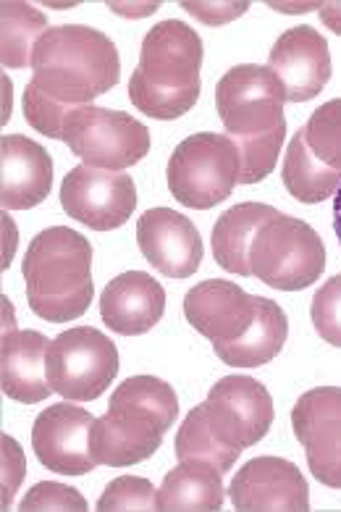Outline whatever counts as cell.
Listing matches in <instances>:
<instances>
[{"mask_svg": "<svg viewBox=\"0 0 341 512\" xmlns=\"http://www.w3.org/2000/svg\"><path fill=\"white\" fill-rule=\"evenodd\" d=\"M179 415L174 386L155 376H132L111 394V407L95 418L90 449L95 463L126 468L153 457Z\"/></svg>", "mask_w": 341, "mask_h": 512, "instance_id": "obj_1", "label": "cell"}, {"mask_svg": "<svg viewBox=\"0 0 341 512\" xmlns=\"http://www.w3.org/2000/svg\"><path fill=\"white\" fill-rule=\"evenodd\" d=\"M35 82L45 95L66 106H90L119 85L121 61L113 40L82 24L50 27L32 56Z\"/></svg>", "mask_w": 341, "mask_h": 512, "instance_id": "obj_2", "label": "cell"}, {"mask_svg": "<svg viewBox=\"0 0 341 512\" xmlns=\"http://www.w3.org/2000/svg\"><path fill=\"white\" fill-rule=\"evenodd\" d=\"M24 281L32 313L50 323L77 321L90 308L92 247L69 226H50L32 239L24 258Z\"/></svg>", "mask_w": 341, "mask_h": 512, "instance_id": "obj_3", "label": "cell"}, {"mask_svg": "<svg viewBox=\"0 0 341 512\" xmlns=\"http://www.w3.org/2000/svg\"><path fill=\"white\" fill-rule=\"evenodd\" d=\"M166 174L168 190L181 205L208 211L239 184L242 155L229 134L200 132L176 145Z\"/></svg>", "mask_w": 341, "mask_h": 512, "instance_id": "obj_4", "label": "cell"}, {"mask_svg": "<svg viewBox=\"0 0 341 512\" xmlns=\"http://www.w3.org/2000/svg\"><path fill=\"white\" fill-rule=\"evenodd\" d=\"M252 276L281 292L313 287L326 268V247L313 226L276 213L255 234L250 247Z\"/></svg>", "mask_w": 341, "mask_h": 512, "instance_id": "obj_5", "label": "cell"}, {"mask_svg": "<svg viewBox=\"0 0 341 512\" xmlns=\"http://www.w3.org/2000/svg\"><path fill=\"white\" fill-rule=\"evenodd\" d=\"M286 92L271 66L242 64L216 87V108L231 140H255L286 129Z\"/></svg>", "mask_w": 341, "mask_h": 512, "instance_id": "obj_6", "label": "cell"}, {"mask_svg": "<svg viewBox=\"0 0 341 512\" xmlns=\"http://www.w3.org/2000/svg\"><path fill=\"white\" fill-rule=\"evenodd\" d=\"M63 142L87 166L124 171L150 153V132L124 111L77 106L63 124Z\"/></svg>", "mask_w": 341, "mask_h": 512, "instance_id": "obj_7", "label": "cell"}, {"mask_svg": "<svg viewBox=\"0 0 341 512\" xmlns=\"http://www.w3.org/2000/svg\"><path fill=\"white\" fill-rule=\"evenodd\" d=\"M119 350L103 331L77 326L48 344V384L63 400L90 402L113 384Z\"/></svg>", "mask_w": 341, "mask_h": 512, "instance_id": "obj_8", "label": "cell"}, {"mask_svg": "<svg viewBox=\"0 0 341 512\" xmlns=\"http://www.w3.org/2000/svg\"><path fill=\"white\" fill-rule=\"evenodd\" d=\"M61 205L66 216L95 232L124 226L137 208V187L132 176L119 171L92 169L87 163L63 176Z\"/></svg>", "mask_w": 341, "mask_h": 512, "instance_id": "obj_9", "label": "cell"}, {"mask_svg": "<svg viewBox=\"0 0 341 512\" xmlns=\"http://www.w3.org/2000/svg\"><path fill=\"white\" fill-rule=\"evenodd\" d=\"M213 434L234 449L258 444L273 423V400L268 389L250 376H226L202 402Z\"/></svg>", "mask_w": 341, "mask_h": 512, "instance_id": "obj_10", "label": "cell"}, {"mask_svg": "<svg viewBox=\"0 0 341 512\" xmlns=\"http://www.w3.org/2000/svg\"><path fill=\"white\" fill-rule=\"evenodd\" d=\"M292 428L305 447L310 473L328 489H341V386L302 394L292 407Z\"/></svg>", "mask_w": 341, "mask_h": 512, "instance_id": "obj_11", "label": "cell"}, {"mask_svg": "<svg viewBox=\"0 0 341 512\" xmlns=\"http://www.w3.org/2000/svg\"><path fill=\"white\" fill-rule=\"evenodd\" d=\"M202 40L184 22L168 19L153 27L142 40L140 66L132 79L163 90L200 92Z\"/></svg>", "mask_w": 341, "mask_h": 512, "instance_id": "obj_12", "label": "cell"}, {"mask_svg": "<svg viewBox=\"0 0 341 512\" xmlns=\"http://www.w3.org/2000/svg\"><path fill=\"white\" fill-rule=\"evenodd\" d=\"M92 418L87 410L69 402L50 405L32 426V447L42 465L61 476H84L95 468L90 449Z\"/></svg>", "mask_w": 341, "mask_h": 512, "instance_id": "obj_13", "label": "cell"}, {"mask_svg": "<svg viewBox=\"0 0 341 512\" xmlns=\"http://www.w3.org/2000/svg\"><path fill=\"white\" fill-rule=\"evenodd\" d=\"M268 66L284 85L289 103L318 98L331 79V50L315 27H292L273 43Z\"/></svg>", "mask_w": 341, "mask_h": 512, "instance_id": "obj_14", "label": "cell"}, {"mask_svg": "<svg viewBox=\"0 0 341 512\" xmlns=\"http://www.w3.org/2000/svg\"><path fill=\"white\" fill-rule=\"evenodd\" d=\"M258 310L260 297L247 295L234 281L223 279L202 281L184 297V316L192 323V329L213 342V347L242 337Z\"/></svg>", "mask_w": 341, "mask_h": 512, "instance_id": "obj_15", "label": "cell"}, {"mask_svg": "<svg viewBox=\"0 0 341 512\" xmlns=\"http://www.w3.org/2000/svg\"><path fill=\"white\" fill-rule=\"evenodd\" d=\"M137 245L145 260L168 279H187L202 263V239L187 216L153 208L137 221Z\"/></svg>", "mask_w": 341, "mask_h": 512, "instance_id": "obj_16", "label": "cell"}, {"mask_svg": "<svg viewBox=\"0 0 341 512\" xmlns=\"http://www.w3.org/2000/svg\"><path fill=\"white\" fill-rule=\"evenodd\" d=\"M237 510H307L310 489L300 468L281 457H255L229 486Z\"/></svg>", "mask_w": 341, "mask_h": 512, "instance_id": "obj_17", "label": "cell"}, {"mask_svg": "<svg viewBox=\"0 0 341 512\" xmlns=\"http://www.w3.org/2000/svg\"><path fill=\"white\" fill-rule=\"evenodd\" d=\"M166 313V292L145 271H126L111 279L100 297L103 323L116 334L140 337L153 329Z\"/></svg>", "mask_w": 341, "mask_h": 512, "instance_id": "obj_18", "label": "cell"}, {"mask_svg": "<svg viewBox=\"0 0 341 512\" xmlns=\"http://www.w3.org/2000/svg\"><path fill=\"white\" fill-rule=\"evenodd\" d=\"M0 158H3V182H0L3 211H27L50 195L53 158L42 145L21 134H8L0 142Z\"/></svg>", "mask_w": 341, "mask_h": 512, "instance_id": "obj_19", "label": "cell"}, {"mask_svg": "<svg viewBox=\"0 0 341 512\" xmlns=\"http://www.w3.org/2000/svg\"><path fill=\"white\" fill-rule=\"evenodd\" d=\"M48 339L40 331H3L0 386L3 394L24 405L48 400Z\"/></svg>", "mask_w": 341, "mask_h": 512, "instance_id": "obj_20", "label": "cell"}, {"mask_svg": "<svg viewBox=\"0 0 341 512\" xmlns=\"http://www.w3.org/2000/svg\"><path fill=\"white\" fill-rule=\"evenodd\" d=\"M286 337H289V321L281 305L268 297H260V310L250 329L234 342L218 344L213 350L221 363L234 365V368H258V365L271 363L284 350Z\"/></svg>", "mask_w": 341, "mask_h": 512, "instance_id": "obj_21", "label": "cell"}, {"mask_svg": "<svg viewBox=\"0 0 341 512\" xmlns=\"http://www.w3.org/2000/svg\"><path fill=\"white\" fill-rule=\"evenodd\" d=\"M276 208L263 203H239L223 213L213 226V255L218 266L229 274L252 276L250 247L255 234L268 218L276 216Z\"/></svg>", "mask_w": 341, "mask_h": 512, "instance_id": "obj_22", "label": "cell"}, {"mask_svg": "<svg viewBox=\"0 0 341 512\" xmlns=\"http://www.w3.org/2000/svg\"><path fill=\"white\" fill-rule=\"evenodd\" d=\"M223 499V470L205 460H181L158 489L161 510H221Z\"/></svg>", "mask_w": 341, "mask_h": 512, "instance_id": "obj_23", "label": "cell"}, {"mask_svg": "<svg viewBox=\"0 0 341 512\" xmlns=\"http://www.w3.org/2000/svg\"><path fill=\"white\" fill-rule=\"evenodd\" d=\"M281 179H284V187L294 200L313 205L336 195L341 184V171L328 169L326 163L315 158L313 150L307 148L305 132L300 129L286 148Z\"/></svg>", "mask_w": 341, "mask_h": 512, "instance_id": "obj_24", "label": "cell"}, {"mask_svg": "<svg viewBox=\"0 0 341 512\" xmlns=\"http://www.w3.org/2000/svg\"><path fill=\"white\" fill-rule=\"evenodd\" d=\"M3 19V40H0V58L6 69H27L32 66V56L40 37L48 32V19L37 8L27 3L8 0L0 6Z\"/></svg>", "mask_w": 341, "mask_h": 512, "instance_id": "obj_25", "label": "cell"}, {"mask_svg": "<svg viewBox=\"0 0 341 512\" xmlns=\"http://www.w3.org/2000/svg\"><path fill=\"white\" fill-rule=\"evenodd\" d=\"M239 455H242L239 449L223 444L213 434L208 415H205V407L197 405L195 410H189V415L179 426V434H176V457H179V463L181 460H205V463H213L223 473H229Z\"/></svg>", "mask_w": 341, "mask_h": 512, "instance_id": "obj_26", "label": "cell"}, {"mask_svg": "<svg viewBox=\"0 0 341 512\" xmlns=\"http://www.w3.org/2000/svg\"><path fill=\"white\" fill-rule=\"evenodd\" d=\"M302 132L315 158L326 163L328 169L341 171V98L328 100L321 108H315Z\"/></svg>", "mask_w": 341, "mask_h": 512, "instance_id": "obj_27", "label": "cell"}, {"mask_svg": "<svg viewBox=\"0 0 341 512\" xmlns=\"http://www.w3.org/2000/svg\"><path fill=\"white\" fill-rule=\"evenodd\" d=\"M74 108L77 106H66V103H58L50 95H45L35 82H29L27 92H24V119H27L29 127L50 137V140L63 142V124Z\"/></svg>", "mask_w": 341, "mask_h": 512, "instance_id": "obj_28", "label": "cell"}, {"mask_svg": "<svg viewBox=\"0 0 341 512\" xmlns=\"http://www.w3.org/2000/svg\"><path fill=\"white\" fill-rule=\"evenodd\" d=\"M98 510H161L158 491L140 476H121L105 486Z\"/></svg>", "mask_w": 341, "mask_h": 512, "instance_id": "obj_29", "label": "cell"}, {"mask_svg": "<svg viewBox=\"0 0 341 512\" xmlns=\"http://www.w3.org/2000/svg\"><path fill=\"white\" fill-rule=\"evenodd\" d=\"M310 318L318 337L331 347H341V274L328 279L313 297Z\"/></svg>", "mask_w": 341, "mask_h": 512, "instance_id": "obj_30", "label": "cell"}, {"mask_svg": "<svg viewBox=\"0 0 341 512\" xmlns=\"http://www.w3.org/2000/svg\"><path fill=\"white\" fill-rule=\"evenodd\" d=\"M21 510H87V502L77 489L63 484H37L21 499Z\"/></svg>", "mask_w": 341, "mask_h": 512, "instance_id": "obj_31", "label": "cell"}, {"mask_svg": "<svg viewBox=\"0 0 341 512\" xmlns=\"http://www.w3.org/2000/svg\"><path fill=\"white\" fill-rule=\"evenodd\" d=\"M0 444H3V510H8L14 505L16 489L27 473V463H24V452L11 436L3 434Z\"/></svg>", "mask_w": 341, "mask_h": 512, "instance_id": "obj_32", "label": "cell"}, {"mask_svg": "<svg viewBox=\"0 0 341 512\" xmlns=\"http://www.w3.org/2000/svg\"><path fill=\"white\" fill-rule=\"evenodd\" d=\"M181 8L187 11L189 16H195L197 22L208 24V27H223V24L234 22L239 16L247 14L250 3H181Z\"/></svg>", "mask_w": 341, "mask_h": 512, "instance_id": "obj_33", "label": "cell"}, {"mask_svg": "<svg viewBox=\"0 0 341 512\" xmlns=\"http://www.w3.org/2000/svg\"><path fill=\"white\" fill-rule=\"evenodd\" d=\"M161 3H108L113 14L121 16H132V19H142V16H150L158 11Z\"/></svg>", "mask_w": 341, "mask_h": 512, "instance_id": "obj_34", "label": "cell"}, {"mask_svg": "<svg viewBox=\"0 0 341 512\" xmlns=\"http://www.w3.org/2000/svg\"><path fill=\"white\" fill-rule=\"evenodd\" d=\"M318 14H321V22L326 24L331 32L341 35V3H321Z\"/></svg>", "mask_w": 341, "mask_h": 512, "instance_id": "obj_35", "label": "cell"}, {"mask_svg": "<svg viewBox=\"0 0 341 512\" xmlns=\"http://www.w3.org/2000/svg\"><path fill=\"white\" fill-rule=\"evenodd\" d=\"M273 11H281V14H307V11H315L321 3H268Z\"/></svg>", "mask_w": 341, "mask_h": 512, "instance_id": "obj_36", "label": "cell"}, {"mask_svg": "<svg viewBox=\"0 0 341 512\" xmlns=\"http://www.w3.org/2000/svg\"><path fill=\"white\" fill-rule=\"evenodd\" d=\"M11 119V79L3 77V124Z\"/></svg>", "mask_w": 341, "mask_h": 512, "instance_id": "obj_37", "label": "cell"}, {"mask_svg": "<svg viewBox=\"0 0 341 512\" xmlns=\"http://www.w3.org/2000/svg\"><path fill=\"white\" fill-rule=\"evenodd\" d=\"M334 232L336 237H339V245H341V184L334 195Z\"/></svg>", "mask_w": 341, "mask_h": 512, "instance_id": "obj_38", "label": "cell"}]
</instances>
